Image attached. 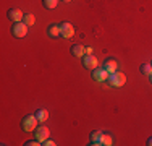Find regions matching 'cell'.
<instances>
[{"label": "cell", "instance_id": "cell-7", "mask_svg": "<svg viewBox=\"0 0 152 146\" xmlns=\"http://www.w3.org/2000/svg\"><path fill=\"white\" fill-rule=\"evenodd\" d=\"M7 16H8V20H12L13 23H18V21H23L24 13L21 12L20 8H10L8 12H7Z\"/></svg>", "mask_w": 152, "mask_h": 146}, {"label": "cell", "instance_id": "cell-24", "mask_svg": "<svg viewBox=\"0 0 152 146\" xmlns=\"http://www.w3.org/2000/svg\"><path fill=\"white\" fill-rule=\"evenodd\" d=\"M151 65H152V60H151Z\"/></svg>", "mask_w": 152, "mask_h": 146}, {"label": "cell", "instance_id": "cell-17", "mask_svg": "<svg viewBox=\"0 0 152 146\" xmlns=\"http://www.w3.org/2000/svg\"><path fill=\"white\" fill-rule=\"evenodd\" d=\"M102 145H104V146H112V145H113V138H112V135H108V133H104Z\"/></svg>", "mask_w": 152, "mask_h": 146}, {"label": "cell", "instance_id": "cell-9", "mask_svg": "<svg viewBox=\"0 0 152 146\" xmlns=\"http://www.w3.org/2000/svg\"><path fill=\"white\" fill-rule=\"evenodd\" d=\"M49 133H50V130L47 128V127H37V128L34 130V138H37L39 141H44V140H47V138H49Z\"/></svg>", "mask_w": 152, "mask_h": 146}, {"label": "cell", "instance_id": "cell-21", "mask_svg": "<svg viewBox=\"0 0 152 146\" xmlns=\"http://www.w3.org/2000/svg\"><path fill=\"white\" fill-rule=\"evenodd\" d=\"M147 145H149V146H152V136L149 138V140H147Z\"/></svg>", "mask_w": 152, "mask_h": 146}, {"label": "cell", "instance_id": "cell-10", "mask_svg": "<svg viewBox=\"0 0 152 146\" xmlns=\"http://www.w3.org/2000/svg\"><path fill=\"white\" fill-rule=\"evenodd\" d=\"M104 68H105V70L108 72V73H115L117 72V67H118V62L115 60V58H107L105 62H104V65H102Z\"/></svg>", "mask_w": 152, "mask_h": 146}, {"label": "cell", "instance_id": "cell-15", "mask_svg": "<svg viewBox=\"0 0 152 146\" xmlns=\"http://www.w3.org/2000/svg\"><path fill=\"white\" fill-rule=\"evenodd\" d=\"M141 73L146 76H151L152 75V65L151 63H142L141 65Z\"/></svg>", "mask_w": 152, "mask_h": 146}, {"label": "cell", "instance_id": "cell-20", "mask_svg": "<svg viewBox=\"0 0 152 146\" xmlns=\"http://www.w3.org/2000/svg\"><path fill=\"white\" fill-rule=\"evenodd\" d=\"M86 54H92V47H86Z\"/></svg>", "mask_w": 152, "mask_h": 146}, {"label": "cell", "instance_id": "cell-19", "mask_svg": "<svg viewBox=\"0 0 152 146\" xmlns=\"http://www.w3.org/2000/svg\"><path fill=\"white\" fill-rule=\"evenodd\" d=\"M42 145H44V146H55L57 143H55L53 140H50V138H47V140L42 141Z\"/></svg>", "mask_w": 152, "mask_h": 146}, {"label": "cell", "instance_id": "cell-3", "mask_svg": "<svg viewBox=\"0 0 152 146\" xmlns=\"http://www.w3.org/2000/svg\"><path fill=\"white\" fill-rule=\"evenodd\" d=\"M12 34L18 39H23L24 36L28 34V24H24L23 21H18V23H13L12 26Z\"/></svg>", "mask_w": 152, "mask_h": 146}, {"label": "cell", "instance_id": "cell-23", "mask_svg": "<svg viewBox=\"0 0 152 146\" xmlns=\"http://www.w3.org/2000/svg\"><path fill=\"white\" fill-rule=\"evenodd\" d=\"M151 83H152V75H151Z\"/></svg>", "mask_w": 152, "mask_h": 146}, {"label": "cell", "instance_id": "cell-6", "mask_svg": "<svg viewBox=\"0 0 152 146\" xmlns=\"http://www.w3.org/2000/svg\"><path fill=\"white\" fill-rule=\"evenodd\" d=\"M92 78L96 80V81H107L108 72L104 67H97V68H94V70H92Z\"/></svg>", "mask_w": 152, "mask_h": 146}, {"label": "cell", "instance_id": "cell-14", "mask_svg": "<svg viewBox=\"0 0 152 146\" xmlns=\"http://www.w3.org/2000/svg\"><path fill=\"white\" fill-rule=\"evenodd\" d=\"M34 21H36V18H34V15H32V13H24V16H23V23L24 24L32 26V24H34Z\"/></svg>", "mask_w": 152, "mask_h": 146}, {"label": "cell", "instance_id": "cell-4", "mask_svg": "<svg viewBox=\"0 0 152 146\" xmlns=\"http://www.w3.org/2000/svg\"><path fill=\"white\" fill-rule=\"evenodd\" d=\"M60 36L65 39H70L75 36V26L71 23H68V21H63V23H60Z\"/></svg>", "mask_w": 152, "mask_h": 146}, {"label": "cell", "instance_id": "cell-16", "mask_svg": "<svg viewBox=\"0 0 152 146\" xmlns=\"http://www.w3.org/2000/svg\"><path fill=\"white\" fill-rule=\"evenodd\" d=\"M42 3H44V7L47 10H53L58 5V0H42Z\"/></svg>", "mask_w": 152, "mask_h": 146}, {"label": "cell", "instance_id": "cell-5", "mask_svg": "<svg viewBox=\"0 0 152 146\" xmlns=\"http://www.w3.org/2000/svg\"><path fill=\"white\" fill-rule=\"evenodd\" d=\"M97 58L92 55V54H86V55H83V67L86 68V70H94V68H97Z\"/></svg>", "mask_w": 152, "mask_h": 146}, {"label": "cell", "instance_id": "cell-18", "mask_svg": "<svg viewBox=\"0 0 152 146\" xmlns=\"http://www.w3.org/2000/svg\"><path fill=\"white\" fill-rule=\"evenodd\" d=\"M24 145H26V146H39V145H42V143L37 140V138H34V140H28Z\"/></svg>", "mask_w": 152, "mask_h": 146}, {"label": "cell", "instance_id": "cell-8", "mask_svg": "<svg viewBox=\"0 0 152 146\" xmlns=\"http://www.w3.org/2000/svg\"><path fill=\"white\" fill-rule=\"evenodd\" d=\"M102 138H104V131H100V130L92 131L91 136H89V145H91V146H99V145H102Z\"/></svg>", "mask_w": 152, "mask_h": 146}, {"label": "cell", "instance_id": "cell-13", "mask_svg": "<svg viewBox=\"0 0 152 146\" xmlns=\"http://www.w3.org/2000/svg\"><path fill=\"white\" fill-rule=\"evenodd\" d=\"M36 117H37V120L42 123L49 119V112H47L45 109H37V111H36Z\"/></svg>", "mask_w": 152, "mask_h": 146}, {"label": "cell", "instance_id": "cell-11", "mask_svg": "<svg viewBox=\"0 0 152 146\" xmlns=\"http://www.w3.org/2000/svg\"><path fill=\"white\" fill-rule=\"evenodd\" d=\"M71 55L73 57H83L86 55V47H83L81 44H75V46H71Z\"/></svg>", "mask_w": 152, "mask_h": 146}, {"label": "cell", "instance_id": "cell-22", "mask_svg": "<svg viewBox=\"0 0 152 146\" xmlns=\"http://www.w3.org/2000/svg\"><path fill=\"white\" fill-rule=\"evenodd\" d=\"M63 2H71V0H63Z\"/></svg>", "mask_w": 152, "mask_h": 146}, {"label": "cell", "instance_id": "cell-12", "mask_svg": "<svg viewBox=\"0 0 152 146\" xmlns=\"http://www.w3.org/2000/svg\"><path fill=\"white\" fill-rule=\"evenodd\" d=\"M47 34L50 36V38H58L60 36V24H49V28H47Z\"/></svg>", "mask_w": 152, "mask_h": 146}, {"label": "cell", "instance_id": "cell-1", "mask_svg": "<svg viewBox=\"0 0 152 146\" xmlns=\"http://www.w3.org/2000/svg\"><path fill=\"white\" fill-rule=\"evenodd\" d=\"M37 117H36V114H28L23 117V120H21V128H23L24 131H34L36 128H37Z\"/></svg>", "mask_w": 152, "mask_h": 146}, {"label": "cell", "instance_id": "cell-2", "mask_svg": "<svg viewBox=\"0 0 152 146\" xmlns=\"http://www.w3.org/2000/svg\"><path fill=\"white\" fill-rule=\"evenodd\" d=\"M125 81H126V76L123 75V73L120 72H115V73H108V78H107V83L110 86H113V88H120L125 85Z\"/></svg>", "mask_w": 152, "mask_h": 146}]
</instances>
